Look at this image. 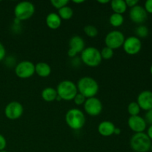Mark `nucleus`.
Masks as SVG:
<instances>
[{
	"instance_id": "obj_1",
	"label": "nucleus",
	"mask_w": 152,
	"mask_h": 152,
	"mask_svg": "<svg viewBox=\"0 0 152 152\" xmlns=\"http://www.w3.org/2000/svg\"><path fill=\"white\" fill-rule=\"evenodd\" d=\"M78 93L83 94L86 99L94 97L99 91V84L91 77H83L77 84Z\"/></svg>"
},
{
	"instance_id": "obj_2",
	"label": "nucleus",
	"mask_w": 152,
	"mask_h": 152,
	"mask_svg": "<svg viewBox=\"0 0 152 152\" xmlns=\"http://www.w3.org/2000/svg\"><path fill=\"white\" fill-rule=\"evenodd\" d=\"M65 122L73 130H80L86 124V116L81 110L71 108L65 114Z\"/></svg>"
},
{
	"instance_id": "obj_3",
	"label": "nucleus",
	"mask_w": 152,
	"mask_h": 152,
	"mask_svg": "<svg viewBox=\"0 0 152 152\" xmlns=\"http://www.w3.org/2000/svg\"><path fill=\"white\" fill-rule=\"evenodd\" d=\"M152 141L144 132L136 133L130 140L132 149L135 152H148L150 151Z\"/></svg>"
},
{
	"instance_id": "obj_4",
	"label": "nucleus",
	"mask_w": 152,
	"mask_h": 152,
	"mask_svg": "<svg viewBox=\"0 0 152 152\" xmlns=\"http://www.w3.org/2000/svg\"><path fill=\"white\" fill-rule=\"evenodd\" d=\"M57 94L62 100H73L78 93L77 85L71 80H63L60 82L56 88Z\"/></svg>"
},
{
	"instance_id": "obj_5",
	"label": "nucleus",
	"mask_w": 152,
	"mask_h": 152,
	"mask_svg": "<svg viewBox=\"0 0 152 152\" xmlns=\"http://www.w3.org/2000/svg\"><path fill=\"white\" fill-rule=\"evenodd\" d=\"M82 62L87 66L95 68L100 65L102 62L100 51L95 47L86 48L81 53Z\"/></svg>"
},
{
	"instance_id": "obj_6",
	"label": "nucleus",
	"mask_w": 152,
	"mask_h": 152,
	"mask_svg": "<svg viewBox=\"0 0 152 152\" xmlns=\"http://www.w3.org/2000/svg\"><path fill=\"white\" fill-rule=\"evenodd\" d=\"M34 13H35V6L30 1H20L14 7L15 18L20 22L31 19Z\"/></svg>"
},
{
	"instance_id": "obj_7",
	"label": "nucleus",
	"mask_w": 152,
	"mask_h": 152,
	"mask_svg": "<svg viewBox=\"0 0 152 152\" xmlns=\"http://www.w3.org/2000/svg\"><path fill=\"white\" fill-rule=\"evenodd\" d=\"M125 36L121 31H112L108 33L105 38V43L106 47L110 48L112 50L118 49L123 45Z\"/></svg>"
},
{
	"instance_id": "obj_8",
	"label": "nucleus",
	"mask_w": 152,
	"mask_h": 152,
	"mask_svg": "<svg viewBox=\"0 0 152 152\" xmlns=\"http://www.w3.org/2000/svg\"><path fill=\"white\" fill-rule=\"evenodd\" d=\"M15 74L20 79H28L35 74V65L31 61H22L15 67Z\"/></svg>"
},
{
	"instance_id": "obj_9",
	"label": "nucleus",
	"mask_w": 152,
	"mask_h": 152,
	"mask_svg": "<svg viewBox=\"0 0 152 152\" xmlns=\"http://www.w3.org/2000/svg\"><path fill=\"white\" fill-rule=\"evenodd\" d=\"M24 112L22 104L17 101L9 102L4 108V115L10 120H16L20 118Z\"/></svg>"
},
{
	"instance_id": "obj_10",
	"label": "nucleus",
	"mask_w": 152,
	"mask_h": 152,
	"mask_svg": "<svg viewBox=\"0 0 152 152\" xmlns=\"http://www.w3.org/2000/svg\"><path fill=\"white\" fill-rule=\"evenodd\" d=\"M85 111L88 115L92 117H96L99 115L102 111V104L100 99L94 97H91L86 99L84 103Z\"/></svg>"
},
{
	"instance_id": "obj_11",
	"label": "nucleus",
	"mask_w": 152,
	"mask_h": 152,
	"mask_svg": "<svg viewBox=\"0 0 152 152\" xmlns=\"http://www.w3.org/2000/svg\"><path fill=\"white\" fill-rule=\"evenodd\" d=\"M123 47L127 54L133 56L137 54L140 51L142 48V42L140 39L135 36H132L125 39Z\"/></svg>"
},
{
	"instance_id": "obj_12",
	"label": "nucleus",
	"mask_w": 152,
	"mask_h": 152,
	"mask_svg": "<svg viewBox=\"0 0 152 152\" xmlns=\"http://www.w3.org/2000/svg\"><path fill=\"white\" fill-rule=\"evenodd\" d=\"M129 17L133 22L141 25L146 21L148 18V13L142 6L137 4L131 8L129 12Z\"/></svg>"
},
{
	"instance_id": "obj_13",
	"label": "nucleus",
	"mask_w": 152,
	"mask_h": 152,
	"mask_svg": "<svg viewBox=\"0 0 152 152\" xmlns=\"http://www.w3.org/2000/svg\"><path fill=\"white\" fill-rule=\"evenodd\" d=\"M128 125L132 132L136 133H142L146 129L147 124L143 117L137 116H131L128 120Z\"/></svg>"
},
{
	"instance_id": "obj_14",
	"label": "nucleus",
	"mask_w": 152,
	"mask_h": 152,
	"mask_svg": "<svg viewBox=\"0 0 152 152\" xmlns=\"http://www.w3.org/2000/svg\"><path fill=\"white\" fill-rule=\"evenodd\" d=\"M140 109L143 111H148L152 108V91L145 90L139 94L137 99Z\"/></svg>"
},
{
	"instance_id": "obj_15",
	"label": "nucleus",
	"mask_w": 152,
	"mask_h": 152,
	"mask_svg": "<svg viewBox=\"0 0 152 152\" xmlns=\"http://www.w3.org/2000/svg\"><path fill=\"white\" fill-rule=\"evenodd\" d=\"M86 48L85 41L81 37L78 35L73 36L69 40V49L74 50L77 53H82Z\"/></svg>"
},
{
	"instance_id": "obj_16",
	"label": "nucleus",
	"mask_w": 152,
	"mask_h": 152,
	"mask_svg": "<svg viewBox=\"0 0 152 152\" xmlns=\"http://www.w3.org/2000/svg\"><path fill=\"white\" fill-rule=\"evenodd\" d=\"M115 128L111 121H102L98 126V132L103 137H110L114 134Z\"/></svg>"
},
{
	"instance_id": "obj_17",
	"label": "nucleus",
	"mask_w": 152,
	"mask_h": 152,
	"mask_svg": "<svg viewBox=\"0 0 152 152\" xmlns=\"http://www.w3.org/2000/svg\"><path fill=\"white\" fill-rule=\"evenodd\" d=\"M45 22L47 26L50 29L56 30L60 27L62 24V19L59 17L58 13H50L46 16Z\"/></svg>"
},
{
	"instance_id": "obj_18",
	"label": "nucleus",
	"mask_w": 152,
	"mask_h": 152,
	"mask_svg": "<svg viewBox=\"0 0 152 152\" xmlns=\"http://www.w3.org/2000/svg\"><path fill=\"white\" fill-rule=\"evenodd\" d=\"M35 73L40 77H48L51 73V68L46 62H38L35 65Z\"/></svg>"
},
{
	"instance_id": "obj_19",
	"label": "nucleus",
	"mask_w": 152,
	"mask_h": 152,
	"mask_svg": "<svg viewBox=\"0 0 152 152\" xmlns=\"http://www.w3.org/2000/svg\"><path fill=\"white\" fill-rule=\"evenodd\" d=\"M41 96L43 100L48 102H50L56 100L58 94L56 89L53 88L52 87H47L43 89L42 91Z\"/></svg>"
},
{
	"instance_id": "obj_20",
	"label": "nucleus",
	"mask_w": 152,
	"mask_h": 152,
	"mask_svg": "<svg viewBox=\"0 0 152 152\" xmlns=\"http://www.w3.org/2000/svg\"><path fill=\"white\" fill-rule=\"evenodd\" d=\"M111 3V7L114 13L123 15L127 10V5L126 1L123 0H113L110 1Z\"/></svg>"
},
{
	"instance_id": "obj_21",
	"label": "nucleus",
	"mask_w": 152,
	"mask_h": 152,
	"mask_svg": "<svg viewBox=\"0 0 152 152\" xmlns=\"http://www.w3.org/2000/svg\"><path fill=\"white\" fill-rule=\"evenodd\" d=\"M58 10H59L58 15H59L62 20V19L63 20H69L70 19L72 18L73 15H74V11H73L72 8L68 5L62 7V8Z\"/></svg>"
},
{
	"instance_id": "obj_22",
	"label": "nucleus",
	"mask_w": 152,
	"mask_h": 152,
	"mask_svg": "<svg viewBox=\"0 0 152 152\" xmlns=\"http://www.w3.org/2000/svg\"><path fill=\"white\" fill-rule=\"evenodd\" d=\"M109 22L111 26L114 28H118L123 25L124 22V17L122 14L118 13H112L109 17Z\"/></svg>"
},
{
	"instance_id": "obj_23",
	"label": "nucleus",
	"mask_w": 152,
	"mask_h": 152,
	"mask_svg": "<svg viewBox=\"0 0 152 152\" xmlns=\"http://www.w3.org/2000/svg\"><path fill=\"white\" fill-rule=\"evenodd\" d=\"M140 108L137 102H132L128 105V112L131 116H137L140 113Z\"/></svg>"
},
{
	"instance_id": "obj_24",
	"label": "nucleus",
	"mask_w": 152,
	"mask_h": 152,
	"mask_svg": "<svg viewBox=\"0 0 152 152\" xmlns=\"http://www.w3.org/2000/svg\"><path fill=\"white\" fill-rule=\"evenodd\" d=\"M148 33H149L148 28L143 25H140L135 30V34H136L137 37H138L139 39L147 37L148 35Z\"/></svg>"
},
{
	"instance_id": "obj_25",
	"label": "nucleus",
	"mask_w": 152,
	"mask_h": 152,
	"mask_svg": "<svg viewBox=\"0 0 152 152\" xmlns=\"http://www.w3.org/2000/svg\"><path fill=\"white\" fill-rule=\"evenodd\" d=\"M84 32L88 37L91 38H94L98 35V30L94 25H86L84 28Z\"/></svg>"
},
{
	"instance_id": "obj_26",
	"label": "nucleus",
	"mask_w": 152,
	"mask_h": 152,
	"mask_svg": "<svg viewBox=\"0 0 152 152\" xmlns=\"http://www.w3.org/2000/svg\"><path fill=\"white\" fill-rule=\"evenodd\" d=\"M100 54L102 59L108 60V59H111L114 56V50L111 49L110 48L105 47L100 51Z\"/></svg>"
},
{
	"instance_id": "obj_27",
	"label": "nucleus",
	"mask_w": 152,
	"mask_h": 152,
	"mask_svg": "<svg viewBox=\"0 0 152 152\" xmlns=\"http://www.w3.org/2000/svg\"><path fill=\"white\" fill-rule=\"evenodd\" d=\"M69 1L68 0H51L50 1V4L53 6L56 9H61L62 7H65V6L68 5Z\"/></svg>"
},
{
	"instance_id": "obj_28",
	"label": "nucleus",
	"mask_w": 152,
	"mask_h": 152,
	"mask_svg": "<svg viewBox=\"0 0 152 152\" xmlns=\"http://www.w3.org/2000/svg\"><path fill=\"white\" fill-rule=\"evenodd\" d=\"M73 100H74V103L77 105H84L85 102L86 100V98L83 94H81L77 93V94L76 95L75 97L74 98Z\"/></svg>"
},
{
	"instance_id": "obj_29",
	"label": "nucleus",
	"mask_w": 152,
	"mask_h": 152,
	"mask_svg": "<svg viewBox=\"0 0 152 152\" xmlns=\"http://www.w3.org/2000/svg\"><path fill=\"white\" fill-rule=\"evenodd\" d=\"M144 120H145L147 125L148 124L150 125V126L152 125V108L146 111L145 117H144Z\"/></svg>"
},
{
	"instance_id": "obj_30",
	"label": "nucleus",
	"mask_w": 152,
	"mask_h": 152,
	"mask_svg": "<svg viewBox=\"0 0 152 152\" xmlns=\"http://www.w3.org/2000/svg\"><path fill=\"white\" fill-rule=\"evenodd\" d=\"M144 9L147 13H150L152 14V0H147L144 4Z\"/></svg>"
},
{
	"instance_id": "obj_31",
	"label": "nucleus",
	"mask_w": 152,
	"mask_h": 152,
	"mask_svg": "<svg viewBox=\"0 0 152 152\" xmlns=\"http://www.w3.org/2000/svg\"><path fill=\"white\" fill-rule=\"evenodd\" d=\"M6 145H7V141L5 137L0 134V151L5 149Z\"/></svg>"
},
{
	"instance_id": "obj_32",
	"label": "nucleus",
	"mask_w": 152,
	"mask_h": 152,
	"mask_svg": "<svg viewBox=\"0 0 152 152\" xmlns=\"http://www.w3.org/2000/svg\"><path fill=\"white\" fill-rule=\"evenodd\" d=\"M6 55V50L4 46L0 42V62L4 59Z\"/></svg>"
},
{
	"instance_id": "obj_33",
	"label": "nucleus",
	"mask_w": 152,
	"mask_h": 152,
	"mask_svg": "<svg viewBox=\"0 0 152 152\" xmlns=\"http://www.w3.org/2000/svg\"><path fill=\"white\" fill-rule=\"evenodd\" d=\"M125 1H126V4L127 5V7H131V8L134 7V6L137 5L138 3H139L138 0H126Z\"/></svg>"
},
{
	"instance_id": "obj_34",
	"label": "nucleus",
	"mask_w": 152,
	"mask_h": 152,
	"mask_svg": "<svg viewBox=\"0 0 152 152\" xmlns=\"http://www.w3.org/2000/svg\"><path fill=\"white\" fill-rule=\"evenodd\" d=\"M146 134L148 135V137H149V139L152 141V125L149 126V127L148 128V130H147Z\"/></svg>"
},
{
	"instance_id": "obj_35",
	"label": "nucleus",
	"mask_w": 152,
	"mask_h": 152,
	"mask_svg": "<svg viewBox=\"0 0 152 152\" xmlns=\"http://www.w3.org/2000/svg\"><path fill=\"white\" fill-rule=\"evenodd\" d=\"M121 133V130H120L119 128H115V130H114V134H120Z\"/></svg>"
},
{
	"instance_id": "obj_36",
	"label": "nucleus",
	"mask_w": 152,
	"mask_h": 152,
	"mask_svg": "<svg viewBox=\"0 0 152 152\" xmlns=\"http://www.w3.org/2000/svg\"><path fill=\"white\" fill-rule=\"evenodd\" d=\"M97 1L99 3H100V4H107V3L110 2L109 0H106V1H105V0H104V1H100V0H99V1Z\"/></svg>"
},
{
	"instance_id": "obj_37",
	"label": "nucleus",
	"mask_w": 152,
	"mask_h": 152,
	"mask_svg": "<svg viewBox=\"0 0 152 152\" xmlns=\"http://www.w3.org/2000/svg\"><path fill=\"white\" fill-rule=\"evenodd\" d=\"M85 1H83V0H80V1H77V0H74L73 1V2L75 3V4H82V3L84 2Z\"/></svg>"
},
{
	"instance_id": "obj_38",
	"label": "nucleus",
	"mask_w": 152,
	"mask_h": 152,
	"mask_svg": "<svg viewBox=\"0 0 152 152\" xmlns=\"http://www.w3.org/2000/svg\"><path fill=\"white\" fill-rule=\"evenodd\" d=\"M150 73H151V74L152 75V65H151V67H150Z\"/></svg>"
},
{
	"instance_id": "obj_39",
	"label": "nucleus",
	"mask_w": 152,
	"mask_h": 152,
	"mask_svg": "<svg viewBox=\"0 0 152 152\" xmlns=\"http://www.w3.org/2000/svg\"><path fill=\"white\" fill-rule=\"evenodd\" d=\"M0 152H8V151H5V150H3V151H1Z\"/></svg>"
},
{
	"instance_id": "obj_40",
	"label": "nucleus",
	"mask_w": 152,
	"mask_h": 152,
	"mask_svg": "<svg viewBox=\"0 0 152 152\" xmlns=\"http://www.w3.org/2000/svg\"><path fill=\"white\" fill-rule=\"evenodd\" d=\"M150 150H151V152H152V143H151V148H150Z\"/></svg>"
}]
</instances>
